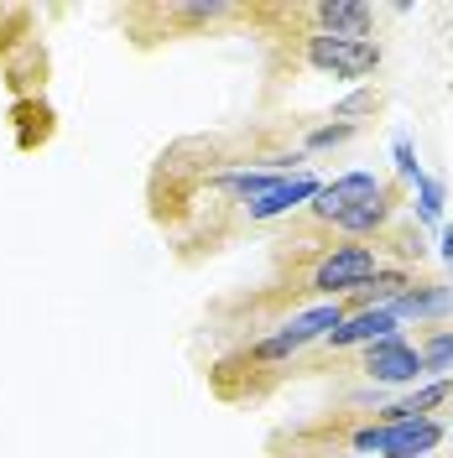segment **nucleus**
Returning a JSON list of instances; mask_svg holds the SVG:
<instances>
[{"label": "nucleus", "instance_id": "16", "mask_svg": "<svg viewBox=\"0 0 453 458\" xmlns=\"http://www.w3.org/2000/svg\"><path fill=\"white\" fill-rule=\"evenodd\" d=\"M391 162H397V172L406 177V182L423 172V167H417V146H412V136H397V141H391Z\"/></svg>", "mask_w": 453, "mask_h": 458}, {"label": "nucleus", "instance_id": "2", "mask_svg": "<svg viewBox=\"0 0 453 458\" xmlns=\"http://www.w3.org/2000/svg\"><path fill=\"white\" fill-rule=\"evenodd\" d=\"M344 318H349V308H344V302H323V308H312V313H297L292 323H282L271 339L255 344L251 360H255V365H277V360H286V354H297V349H308V344L329 339Z\"/></svg>", "mask_w": 453, "mask_h": 458}, {"label": "nucleus", "instance_id": "5", "mask_svg": "<svg viewBox=\"0 0 453 458\" xmlns=\"http://www.w3.org/2000/svg\"><path fill=\"white\" fill-rule=\"evenodd\" d=\"M365 375L375 386H417V380H427L423 354H417V344H406V339L365 344Z\"/></svg>", "mask_w": 453, "mask_h": 458}, {"label": "nucleus", "instance_id": "4", "mask_svg": "<svg viewBox=\"0 0 453 458\" xmlns=\"http://www.w3.org/2000/svg\"><path fill=\"white\" fill-rule=\"evenodd\" d=\"M303 57L308 68H318L323 79H365L380 68V47L375 42H344V37H323V31H308L303 37Z\"/></svg>", "mask_w": 453, "mask_h": 458}, {"label": "nucleus", "instance_id": "3", "mask_svg": "<svg viewBox=\"0 0 453 458\" xmlns=\"http://www.w3.org/2000/svg\"><path fill=\"white\" fill-rule=\"evenodd\" d=\"M375 271H380V250L375 245H334L329 256L312 266L308 292H318V297H344V292H360Z\"/></svg>", "mask_w": 453, "mask_h": 458}, {"label": "nucleus", "instance_id": "19", "mask_svg": "<svg viewBox=\"0 0 453 458\" xmlns=\"http://www.w3.org/2000/svg\"><path fill=\"white\" fill-rule=\"evenodd\" d=\"M438 256H443V266L453 271V229H438Z\"/></svg>", "mask_w": 453, "mask_h": 458}, {"label": "nucleus", "instance_id": "13", "mask_svg": "<svg viewBox=\"0 0 453 458\" xmlns=\"http://www.w3.org/2000/svg\"><path fill=\"white\" fill-rule=\"evenodd\" d=\"M406 286H412V271H401V266H391V271H386V266H380V271H375V276L355 292V297H360V308H391Z\"/></svg>", "mask_w": 453, "mask_h": 458}, {"label": "nucleus", "instance_id": "1", "mask_svg": "<svg viewBox=\"0 0 453 458\" xmlns=\"http://www.w3.org/2000/svg\"><path fill=\"white\" fill-rule=\"evenodd\" d=\"M449 432L438 417H423V422H370V428H355L349 432V448L355 454H375V458H432L438 454V443H443Z\"/></svg>", "mask_w": 453, "mask_h": 458}, {"label": "nucleus", "instance_id": "6", "mask_svg": "<svg viewBox=\"0 0 453 458\" xmlns=\"http://www.w3.org/2000/svg\"><path fill=\"white\" fill-rule=\"evenodd\" d=\"M380 339H401V323L391 308H360V313H349L329 334V349H360V344H380Z\"/></svg>", "mask_w": 453, "mask_h": 458}, {"label": "nucleus", "instance_id": "14", "mask_svg": "<svg viewBox=\"0 0 453 458\" xmlns=\"http://www.w3.org/2000/svg\"><path fill=\"white\" fill-rule=\"evenodd\" d=\"M417 354H423L427 380H449V370H453V328H438V334H427V339L417 344Z\"/></svg>", "mask_w": 453, "mask_h": 458}, {"label": "nucleus", "instance_id": "15", "mask_svg": "<svg viewBox=\"0 0 453 458\" xmlns=\"http://www.w3.org/2000/svg\"><path fill=\"white\" fill-rule=\"evenodd\" d=\"M412 208H417V219L423 225H443V182L432 177V172H417L412 177Z\"/></svg>", "mask_w": 453, "mask_h": 458}, {"label": "nucleus", "instance_id": "9", "mask_svg": "<svg viewBox=\"0 0 453 458\" xmlns=\"http://www.w3.org/2000/svg\"><path fill=\"white\" fill-rule=\"evenodd\" d=\"M312 21L323 37H344V42H370V5L360 0H323V5H312Z\"/></svg>", "mask_w": 453, "mask_h": 458}, {"label": "nucleus", "instance_id": "20", "mask_svg": "<svg viewBox=\"0 0 453 458\" xmlns=\"http://www.w3.org/2000/svg\"><path fill=\"white\" fill-rule=\"evenodd\" d=\"M449 437H453V432H449Z\"/></svg>", "mask_w": 453, "mask_h": 458}, {"label": "nucleus", "instance_id": "12", "mask_svg": "<svg viewBox=\"0 0 453 458\" xmlns=\"http://www.w3.org/2000/svg\"><path fill=\"white\" fill-rule=\"evenodd\" d=\"M391 313H397V323L401 318H449L453 313V286H443V282H432V286H406L397 302H391Z\"/></svg>", "mask_w": 453, "mask_h": 458}, {"label": "nucleus", "instance_id": "8", "mask_svg": "<svg viewBox=\"0 0 453 458\" xmlns=\"http://www.w3.org/2000/svg\"><path fill=\"white\" fill-rule=\"evenodd\" d=\"M323 182L312 177V172H297V177H282L277 188H266L261 199L245 203V219L251 225H261V219H277V214H292V208H303V203H312V193H318Z\"/></svg>", "mask_w": 453, "mask_h": 458}, {"label": "nucleus", "instance_id": "17", "mask_svg": "<svg viewBox=\"0 0 453 458\" xmlns=\"http://www.w3.org/2000/svg\"><path fill=\"white\" fill-rule=\"evenodd\" d=\"M355 131H360L355 120H339V125H323V131H312V136H308V146H312V151H318V146H339V141H349Z\"/></svg>", "mask_w": 453, "mask_h": 458}, {"label": "nucleus", "instance_id": "10", "mask_svg": "<svg viewBox=\"0 0 453 458\" xmlns=\"http://www.w3.org/2000/svg\"><path fill=\"white\" fill-rule=\"evenodd\" d=\"M449 396H453V380H423V386H412L401 401H391L375 422H391V428H401V422H423V417H432Z\"/></svg>", "mask_w": 453, "mask_h": 458}, {"label": "nucleus", "instance_id": "18", "mask_svg": "<svg viewBox=\"0 0 453 458\" xmlns=\"http://www.w3.org/2000/svg\"><path fill=\"white\" fill-rule=\"evenodd\" d=\"M370 105H375V94H370V89H360V94H349V99H344V105H339V120H349V114L370 110Z\"/></svg>", "mask_w": 453, "mask_h": 458}, {"label": "nucleus", "instance_id": "11", "mask_svg": "<svg viewBox=\"0 0 453 458\" xmlns=\"http://www.w3.org/2000/svg\"><path fill=\"white\" fill-rule=\"evenodd\" d=\"M391 188H380V193H370V199L349 203L339 219H334V229H344V234H355V240H365V234H375V229H386V219H391Z\"/></svg>", "mask_w": 453, "mask_h": 458}, {"label": "nucleus", "instance_id": "7", "mask_svg": "<svg viewBox=\"0 0 453 458\" xmlns=\"http://www.w3.org/2000/svg\"><path fill=\"white\" fill-rule=\"evenodd\" d=\"M386 182L375 177V172H349V177H339V182H323L318 193H312V219H323V225H334L349 203H360V199H370V193H380Z\"/></svg>", "mask_w": 453, "mask_h": 458}]
</instances>
